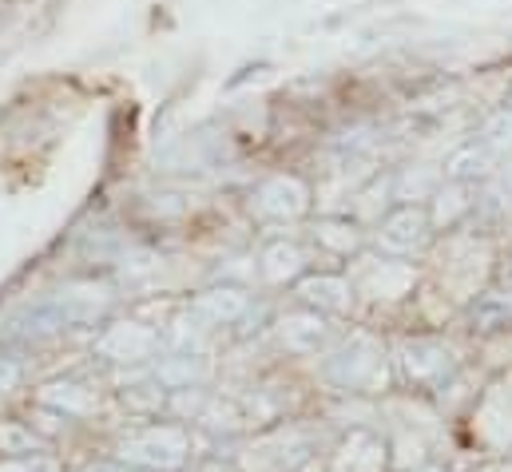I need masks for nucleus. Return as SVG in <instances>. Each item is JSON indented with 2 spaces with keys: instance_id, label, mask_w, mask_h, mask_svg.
<instances>
[{
  "instance_id": "f257e3e1",
  "label": "nucleus",
  "mask_w": 512,
  "mask_h": 472,
  "mask_svg": "<svg viewBox=\"0 0 512 472\" xmlns=\"http://www.w3.org/2000/svg\"><path fill=\"white\" fill-rule=\"evenodd\" d=\"M187 457H191V437L179 425H147L120 441V461L135 469L175 472L187 465Z\"/></svg>"
},
{
  "instance_id": "f03ea898",
  "label": "nucleus",
  "mask_w": 512,
  "mask_h": 472,
  "mask_svg": "<svg viewBox=\"0 0 512 472\" xmlns=\"http://www.w3.org/2000/svg\"><path fill=\"white\" fill-rule=\"evenodd\" d=\"M326 377L346 393H370L385 385V346L370 334H350L342 350L326 361Z\"/></svg>"
},
{
  "instance_id": "7ed1b4c3",
  "label": "nucleus",
  "mask_w": 512,
  "mask_h": 472,
  "mask_svg": "<svg viewBox=\"0 0 512 472\" xmlns=\"http://www.w3.org/2000/svg\"><path fill=\"white\" fill-rule=\"evenodd\" d=\"M251 207L262 223H298L310 211V187L298 175H270L255 187Z\"/></svg>"
},
{
  "instance_id": "20e7f679",
  "label": "nucleus",
  "mask_w": 512,
  "mask_h": 472,
  "mask_svg": "<svg viewBox=\"0 0 512 472\" xmlns=\"http://www.w3.org/2000/svg\"><path fill=\"white\" fill-rule=\"evenodd\" d=\"M433 238V223H429V211L417 207V203H401L378 223V246L393 258H409V254H421Z\"/></svg>"
},
{
  "instance_id": "39448f33",
  "label": "nucleus",
  "mask_w": 512,
  "mask_h": 472,
  "mask_svg": "<svg viewBox=\"0 0 512 472\" xmlns=\"http://www.w3.org/2000/svg\"><path fill=\"white\" fill-rule=\"evenodd\" d=\"M397 369H401V377L409 385L433 389V385H441L457 369V354L445 342H437V338H409L397 350Z\"/></svg>"
},
{
  "instance_id": "423d86ee",
  "label": "nucleus",
  "mask_w": 512,
  "mask_h": 472,
  "mask_svg": "<svg viewBox=\"0 0 512 472\" xmlns=\"http://www.w3.org/2000/svg\"><path fill=\"white\" fill-rule=\"evenodd\" d=\"M159 346H163L159 330H151V326H143V322H116V326H108V330L100 334L96 354L128 365V361H147V357H155Z\"/></svg>"
},
{
  "instance_id": "0eeeda50",
  "label": "nucleus",
  "mask_w": 512,
  "mask_h": 472,
  "mask_svg": "<svg viewBox=\"0 0 512 472\" xmlns=\"http://www.w3.org/2000/svg\"><path fill=\"white\" fill-rule=\"evenodd\" d=\"M251 310V294L239 286H211L191 302V318L211 330V326H235L239 318H247Z\"/></svg>"
},
{
  "instance_id": "6e6552de",
  "label": "nucleus",
  "mask_w": 512,
  "mask_h": 472,
  "mask_svg": "<svg viewBox=\"0 0 512 472\" xmlns=\"http://www.w3.org/2000/svg\"><path fill=\"white\" fill-rule=\"evenodd\" d=\"M255 461L262 472H306L314 465V445L302 433H278L258 445Z\"/></svg>"
},
{
  "instance_id": "1a4fd4ad",
  "label": "nucleus",
  "mask_w": 512,
  "mask_h": 472,
  "mask_svg": "<svg viewBox=\"0 0 512 472\" xmlns=\"http://www.w3.org/2000/svg\"><path fill=\"white\" fill-rule=\"evenodd\" d=\"M493 167H497V151H493L485 139H469V143H461V147L441 163V179L473 187V183L489 179Z\"/></svg>"
},
{
  "instance_id": "9d476101",
  "label": "nucleus",
  "mask_w": 512,
  "mask_h": 472,
  "mask_svg": "<svg viewBox=\"0 0 512 472\" xmlns=\"http://www.w3.org/2000/svg\"><path fill=\"white\" fill-rule=\"evenodd\" d=\"M278 334H282V346L294 350V354H322L330 346V326L322 322L318 310H298V314H286L278 322Z\"/></svg>"
},
{
  "instance_id": "9b49d317",
  "label": "nucleus",
  "mask_w": 512,
  "mask_h": 472,
  "mask_svg": "<svg viewBox=\"0 0 512 472\" xmlns=\"http://www.w3.org/2000/svg\"><path fill=\"white\" fill-rule=\"evenodd\" d=\"M298 298L310 306V310H330V314H342L350 310L354 302V286L342 278V274H310L298 282Z\"/></svg>"
},
{
  "instance_id": "f8f14e48",
  "label": "nucleus",
  "mask_w": 512,
  "mask_h": 472,
  "mask_svg": "<svg viewBox=\"0 0 512 472\" xmlns=\"http://www.w3.org/2000/svg\"><path fill=\"white\" fill-rule=\"evenodd\" d=\"M40 405L60 413V417H88L100 409V393L92 385H80V381H52L40 389Z\"/></svg>"
},
{
  "instance_id": "ddd939ff",
  "label": "nucleus",
  "mask_w": 512,
  "mask_h": 472,
  "mask_svg": "<svg viewBox=\"0 0 512 472\" xmlns=\"http://www.w3.org/2000/svg\"><path fill=\"white\" fill-rule=\"evenodd\" d=\"M385 465V441L370 429H354L334 461L338 472H382Z\"/></svg>"
},
{
  "instance_id": "4468645a",
  "label": "nucleus",
  "mask_w": 512,
  "mask_h": 472,
  "mask_svg": "<svg viewBox=\"0 0 512 472\" xmlns=\"http://www.w3.org/2000/svg\"><path fill=\"white\" fill-rule=\"evenodd\" d=\"M258 270L266 282H294L302 270H306V254L298 242H286V238H274L262 246L258 254Z\"/></svg>"
},
{
  "instance_id": "2eb2a0df",
  "label": "nucleus",
  "mask_w": 512,
  "mask_h": 472,
  "mask_svg": "<svg viewBox=\"0 0 512 472\" xmlns=\"http://www.w3.org/2000/svg\"><path fill=\"white\" fill-rule=\"evenodd\" d=\"M207 369H211L207 357L183 350V354H171L163 357V361H155V381L167 385V389H195L207 377Z\"/></svg>"
},
{
  "instance_id": "dca6fc26",
  "label": "nucleus",
  "mask_w": 512,
  "mask_h": 472,
  "mask_svg": "<svg viewBox=\"0 0 512 472\" xmlns=\"http://www.w3.org/2000/svg\"><path fill=\"white\" fill-rule=\"evenodd\" d=\"M469 326L481 330V334L512 330V294H505V290H485V294H477V302L469 306Z\"/></svg>"
},
{
  "instance_id": "f3484780",
  "label": "nucleus",
  "mask_w": 512,
  "mask_h": 472,
  "mask_svg": "<svg viewBox=\"0 0 512 472\" xmlns=\"http://www.w3.org/2000/svg\"><path fill=\"white\" fill-rule=\"evenodd\" d=\"M477 203L469 199V187L465 183H445L437 195H433V211H429V223L433 227H453L457 219H465Z\"/></svg>"
},
{
  "instance_id": "a211bd4d",
  "label": "nucleus",
  "mask_w": 512,
  "mask_h": 472,
  "mask_svg": "<svg viewBox=\"0 0 512 472\" xmlns=\"http://www.w3.org/2000/svg\"><path fill=\"white\" fill-rule=\"evenodd\" d=\"M314 238H318V246H322L326 254H350V250H358L362 231H358L354 219H346V215H330V219H322V223L314 227Z\"/></svg>"
},
{
  "instance_id": "6ab92c4d",
  "label": "nucleus",
  "mask_w": 512,
  "mask_h": 472,
  "mask_svg": "<svg viewBox=\"0 0 512 472\" xmlns=\"http://www.w3.org/2000/svg\"><path fill=\"white\" fill-rule=\"evenodd\" d=\"M0 453L4 457H40L44 453V437L32 425L0 421Z\"/></svg>"
},
{
  "instance_id": "aec40b11",
  "label": "nucleus",
  "mask_w": 512,
  "mask_h": 472,
  "mask_svg": "<svg viewBox=\"0 0 512 472\" xmlns=\"http://www.w3.org/2000/svg\"><path fill=\"white\" fill-rule=\"evenodd\" d=\"M409 282H413V274H409V266L405 262H378L370 274H366V290L370 294H378V298H397V294H405L409 290Z\"/></svg>"
},
{
  "instance_id": "412c9836",
  "label": "nucleus",
  "mask_w": 512,
  "mask_h": 472,
  "mask_svg": "<svg viewBox=\"0 0 512 472\" xmlns=\"http://www.w3.org/2000/svg\"><path fill=\"white\" fill-rule=\"evenodd\" d=\"M441 183H445V179H441L437 171H425V167H421V171H401V175L389 183V191H393L401 203H413V199H429V195H437Z\"/></svg>"
},
{
  "instance_id": "4be33fe9",
  "label": "nucleus",
  "mask_w": 512,
  "mask_h": 472,
  "mask_svg": "<svg viewBox=\"0 0 512 472\" xmlns=\"http://www.w3.org/2000/svg\"><path fill=\"white\" fill-rule=\"evenodd\" d=\"M477 139H485L493 151L509 147V143H512V112H497V116L485 123V131H481Z\"/></svg>"
},
{
  "instance_id": "5701e85b",
  "label": "nucleus",
  "mask_w": 512,
  "mask_h": 472,
  "mask_svg": "<svg viewBox=\"0 0 512 472\" xmlns=\"http://www.w3.org/2000/svg\"><path fill=\"white\" fill-rule=\"evenodd\" d=\"M20 361L16 357H0V393H8V389H16V381H20Z\"/></svg>"
},
{
  "instance_id": "b1692460",
  "label": "nucleus",
  "mask_w": 512,
  "mask_h": 472,
  "mask_svg": "<svg viewBox=\"0 0 512 472\" xmlns=\"http://www.w3.org/2000/svg\"><path fill=\"white\" fill-rule=\"evenodd\" d=\"M84 472H128L124 461H92V465H84Z\"/></svg>"
},
{
  "instance_id": "393cba45",
  "label": "nucleus",
  "mask_w": 512,
  "mask_h": 472,
  "mask_svg": "<svg viewBox=\"0 0 512 472\" xmlns=\"http://www.w3.org/2000/svg\"><path fill=\"white\" fill-rule=\"evenodd\" d=\"M501 290L512 294V254L505 258V266H501Z\"/></svg>"
},
{
  "instance_id": "a878e982",
  "label": "nucleus",
  "mask_w": 512,
  "mask_h": 472,
  "mask_svg": "<svg viewBox=\"0 0 512 472\" xmlns=\"http://www.w3.org/2000/svg\"><path fill=\"white\" fill-rule=\"evenodd\" d=\"M413 472H437V469H421V465H417V469H413Z\"/></svg>"
},
{
  "instance_id": "bb28decb",
  "label": "nucleus",
  "mask_w": 512,
  "mask_h": 472,
  "mask_svg": "<svg viewBox=\"0 0 512 472\" xmlns=\"http://www.w3.org/2000/svg\"><path fill=\"white\" fill-rule=\"evenodd\" d=\"M0 472H28V469H0Z\"/></svg>"
},
{
  "instance_id": "cd10ccee",
  "label": "nucleus",
  "mask_w": 512,
  "mask_h": 472,
  "mask_svg": "<svg viewBox=\"0 0 512 472\" xmlns=\"http://www.w3.org/2000/svg\"><path fill=\"white\" fill-rule=\"evenodd\" d=\"M497 472H512V465H505V469H497Z\"/></svg>"
}]
</instances>
